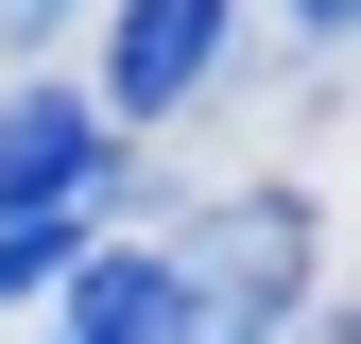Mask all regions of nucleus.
<instances>
[{
    "label": "nucleus",
    "mask_w": 361,
    "mask_h": 344,
    "mask_svg": "<svg viewBox=\"0 0 361 344\" xmlns=\"http://www.w3.org/2000/svg\"><path fill=\"white\" fill-rule=\"evenodd\" d=\"M172 258V293H190V344H276L293 327V293H310V207H207L190 241H155Z\"/></svg>",
    "instance_id": "f257e3e1"
},
{
    "label": "nucleus",
    "mask_w": 361,
    "mask_h": 344,
    "mask_svg": "<svg viewBox=\"0 0 361 344\" xmlns=\"http://www.w3.org/2000/svg\"><path fill=\"white\" fill-rule=\"evenodd\" d=\"M104 190V104L86 86H0V224H69Z\"/></svg>",
    "instance_id": "f03ea898"
},
{
    "label": "nucleus",
    "mask_w": 361,
    "mask_h": 344,
    "mask_svg": "<svg viewBox=\"0 0 361 344\" xmlns=\"http://www.w3.org/2000/svg\"><path fill=\"white\" fill-rule=\"evenodd\" d=\"M224 69V0H121V52H104V138L121 121H172Z\"/></svg>",
    "instance_id": "7ed1b4c3"
},
{
    "label": "nucleus",
    "mask_w": 361,
    "mask_h": 344,
    "mask_svg": "<svg viewBox=\"0 0 361 344\" xmlns=\"http://www.w3.org/2000/svg\"><path fill=\"white\" fill-rule=\"evenodd\" d=\"M52 344H190V293H172V258H86Z\"/></svg>",
    "instance_id": "20e7f679"
},
{
    "label": "nucleus",
    "mask_w": 361,
    "mask_h": 344,
    "mask_svg": "<svg viewBox=\"0 0 361 344\" xmlns=\"http://www.w3.org/2000/svg\"><path fill=\"white\" fill-rule=\"evenodd\" d=\"M86 258H69V224H0V293H69Z\"/></svg>",
    "instance_id": "39448f33"
},
{
    "label": "nucleus",
    "mask_w": 361,
    "mask_h": 344,
    "mask_svg": "<svg viewBox=\"0 0 361 344\" xmlns=\"http://www.w3.org/2000/svg\"><path fill=\"white\" fill-rule=\"evenodd\" d=\"M69 18V0H0V52H35V35H52Z\"/></svg>",
    "instance_id": "423d86ee"
},
{
    "label": "nucleus",
    "mask_w": 361,
    "mask_h": 344,
    "mask_svg": "<svg viewBox=\"0 0 361 344\" xmlns=\"http://www.w3.org/2000/svg\"><path fill=\"white\" fill-rule=\"evenodd\" d=\"M293 35H361V0H293Z\"/></svg>",
    "instance_id": "0eeeda50"
}]
</instances>
